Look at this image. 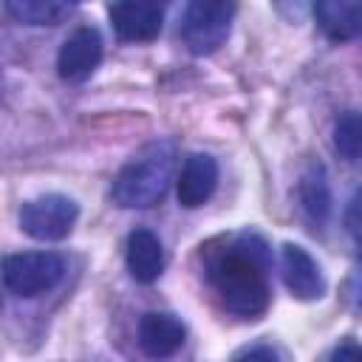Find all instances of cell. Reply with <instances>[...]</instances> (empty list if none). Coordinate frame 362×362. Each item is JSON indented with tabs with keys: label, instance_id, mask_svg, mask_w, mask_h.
<instances>
[{
	"label": "cell",
	"instance_id": "obj_17",
	"mask_svg": "<svg viewBox=\"0 0 362 362\" xmlns=\"http://www.w3.org/2000/svg\"><path fill=\"white\" fill-rule=\"evenodd\" d=\"M331 362H362V345H356V342L339 345V348L334 351Z\"/></svg>",
	"mask_w": 362,
	"mask_h": 362
},
{
	"label": "cell",
	"instance_id": "obj_16",
	"mask_svg": "<svg viewBox=\"0 0 362 362\" xmlns=\"http://www.w3.org/2000/svg\"><path fill=\"white\" fill-rule=\"evenodd\" d=\"M345 226H348L354 243H356L359 252H362V187H359L356 195L351 198V206H348V212H345Z\"/></svg>",
	"mask_w": 362,
	"mask_h": 362
},
{
	"label": "cell",
	"instance_id": "obj_7",
	"mask_svg": "<svg viewBox=\"0 0 362 362\" xmlns=\"http://www.w3.org/2000/svg\"><path fill=\"white\" fill-rule=\"evenodd\" d=\"M113 31L119 34V40L127 42H150L161 34V23H164V8L158 3H113L107 8Z\"/></svg>",
	"mask_w": 362,
	"mask_h": 362
},
{
	"label": "cell",
	"instance_id": "obj_3",
	"mask_svg": "<svg viewBox=\"0 0 362 362\" xmlns=\"http://www.w3.org/2000/svg\"><path fill=\"white\" fill-rule=\"evenodd\" d=\"M235 17V3L223 0H195L184 8L181 17V40L195 57L215 54L226 37Z\"/></svg>",
	"mask_w": 362,
	"mask_h": 362
},
{
	"label": "cell",
	"instance_id": "obj_15",
	"mask_svg": "<svg viewBox=\"0 0 362 362\" xmlns=\"http://www.w3.org/2000/svg\"><path fill=\"white\" fill-rule=\"evenodd\" d=\"M334 147L348 161H362V113L348 110L334 124Z\"/></svg>",
	"mask_w": 362,
	"mask_h": 362
},
{
	"label": "cell",
	"instance_id": "obj_6",
	"mask_svg": "<svg viewBox=\"0 0 362 362\" xmlns=\"http://www.w3.org/2000/svg\"><path fill=\"white\" fill-rule=\"evenodd\" d=\"M99 62H102V37L90 25L76 28L57 54V71L68 82H82L96 71Z\"/></svg>",
	"mask_w": 362,
	"mask_h": 362
},
{
	"label": "cell",
	"instance_id": "obj_5",
	"mask_svg": "<svg viewBox=\"0 0 362 362\" xmlns=\"http://www.w3.org/2000/svg\"><path fill=\"white\" fill-rule=\"evenodd\" d=\"M79 218V206L74 198L51 192L28 201L20 209V226L34 240H62Z\"/></svg>",
	"mask_w": 362,
	"mask_h": 362
},
{
	"label": "cell",
	"instance_id": "obj_2",
	"mask_svg": "<svg viewBox=\"0 0 362 362\" xmlns=\"http://www.w3.org/2000/svg\"><path fill=\"white\" fill-rule=\"evenodd\" d=\"M175 158V144L170 139L144 144L113 178L110 198L124 209H147L158 204L170 189Z\"/></svg>",
	"mask_w": 362,
	"mask_h": 362
},
{
	"label": "cell",
	"instance_id": "obj_4",
	"mask_svg": "<svg viewBox=\"0 0 362 362\" xmlns=\"http://www.w3.org/2000/svg\"><path fill=\"white\" fill-rule=\"evenodd\" d=\"M65 274V260L54 252H20L3 260V283L17 297L51 291Z\"/></svg>",
	"mask_w": 362,
	"mask_h": 362
},
{
	"label": "cell",
	"instance_id": "obj_19",
	"mask_svg": "<svg viewBox=\"0 0 362 362\" xmlns=\"http://www.w3.org/2000/svg\"><path fill=\"white\" fill-rule=\"evenodd\" d=\"M348 297H351V303H354L356 308H362V263L356 266V272H354L351 280H348Z\"/></svg>",
	"mask_w": 362,
	"mask_h": 362
},
{
	"label": "cell",
	"instance_id": "obj_11",
	"mask_svg": "<svg viewBox=\"0 0 362 362\" xmlns=\"http://www.w3.org/2000/svg\"><path fill=\"white\" fill-rule=\"evenodd\" d=\"M314 20L328 40L334 42L354 40L362 34V3L359 0H320L314 3Z\"/></svg>",
	"mask_w": 362,
	"mask_h": 362
},
{
	"label": "cell",
	"instance_id": "obj_1",
	"mask_svg": "<svg viewBox=\"0 0 362 362\" xmlns=\"http://www.w3.org/2000/svg\"><path fill=\"white\" fill-rule=\"evenodd\" d=\"M269 246L257 235H235L206 260V277L226 311L238 317H260L269 305Z\"/></svg>",
	"mask_w": 362,
	"mask_h": 362
},
{
	"label": "cell",
	"instance_id": "obj_10",
	"mask_svg": "<svg viewBox=\"0 0 362 362\" xmlns=\"http://www.w3.org/2000/svg\"><path fill=\"white\" fill-rule=\"evenodd\" d=\"M184 322L164 311H150L139 320V345L147 356L164 359L184 345Z\"/></svg>",
	"mask_w": 362,
	"mask_h": 362
},
{
	"label": "cell",
	"instance_id": "obj_18",
	"mask_svg": "<svg viewBox=\"0 0 362 362\" xmlns=\"http://www.w3.org/2000/svg\"><path fill=\"white\" fill-rule=\"evenodd\" d=\"M238 362H277V354L272 348H266V345H257V348L246 351Z\"/></svg>",
	"mask_w": 362,
	"mask_h": 362
},
{
	"label": "cell",
	"instance_id": "obj_9",
	"mask_svg": "<svg viewBox=\"0 0 362 362\" xmlns=\"http://www.w3.org/2000/svg\"><path fill=\"white\" fill-rule=\"evenodd\" d=\"M215 187H218V161L206 153H192L184 161L178 175V189H175L178 204L187 209H195L212 198Z\"/></svg>",
	"mask_w": 362,
	"mask_h": 362
},
{
	"label": "cell",
	"instance_id": "obj_8",
	"mask_svg": "<svg viewBox=\"0 0 362 362\" xmlns=\"http://www.w3.org/2000/svg\"><path fill=\"white\" fill-rule=\"evenodd\" d=\"M280 274H283L286 288L297 300H317L325 294V280H322L320 266L297 243H286L280 249Z\"/></svg>",
	"mask_w": 362,
	"mask_h": 362
},
{
	"label": "cell",
	"instance_id": "obj_12",
	"mask_svg": "<svg viewBox=\"0 0 362 362\" xmlns=\"http://www.w3.org/2000/svg\"><path fill=\"white\" fill-rule=\"evenodd\" d=\"M124 263H127V272H130V277L136 283H153V280H158V274L164 269L161 240L150 229L130 232L127 249H124Z\"/></svg>",
	"mask_w": 362,
	"mask_h": 362
},
{
	"label": "cell",
	"instance_id": "obj_14",
	"mask_svg": "<svg viewBox=\"0 0 362 362\" xmlns=\"http://www.w3.org/2000/svg\"><path fill=\"white\" fill-rule=\"evenodd\" d=\"M300 204L305 209V215L317 223H322L331 212V192H328V181L322 167H311L303 181H300Z\"/></svg>",
	"mask_w": 362,
	"mask_h": 362
},
{
	"label": "cell",
	"instance_id": "obj_13",
	"mask_svg": "<svg viewBox=\"0 0 362 362\" xmlns=\"http://www.w3.org/2000/svg\"><path fill=\"white\" fill-rule=\"evenodd\" d=\"M6 11L25 25H57L74 11V6L57 0H6Z\"/></svg>",
	"mask_w": 362,
	"mask_h": 362
}]
</instances>
